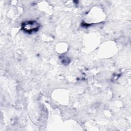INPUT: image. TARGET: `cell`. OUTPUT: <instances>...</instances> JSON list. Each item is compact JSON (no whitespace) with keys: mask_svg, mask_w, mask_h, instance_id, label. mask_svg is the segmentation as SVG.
<instances>
[{"mask_svg":"<svg viewBox=\"0 0 131 131\" xmlns=\"http://www.w3.org/2000/svg\"><path fill=\"white\" fill-rule=\"evenodd\" d=\"M39 25L35 21H30L23 24V29L28 33H31L37 31Z\"/></svg>","mask_w":131,"mask_h":131,"instance_id":"obj_1","label":"cell"}]
</instances>
